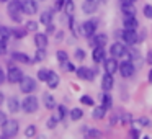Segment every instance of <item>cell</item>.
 I'll list each match as a JSON object with an SVG mask.
<instances>
[{"instance_id": "cell-1", "label": "cell", "mask_w": 152, "mask_h": 139, "mask_svg": "<svg viewBox=\"0 0 152 139\" xmlns=\"http://www.w3.org/2000/svg\"><path fill=\"white\" fill-rule=\"evenodd\" d=\"M7 10H8L10 18L15 21V23H20V21L23 20V18H21V15H23V8H21V2H20V0H12L10 4H8Z\"/></svg>"}, {"instance_id": "cell-2", "label": "cell", "mask_w": 152, "mask_h": 139, "mask_svg": "<svg viewBox=\"0 0 152 139\" xmlns=\"http://www.w3.org/2000/svg\"><path fill=\"white\" fill-rule=\"evenodd\" d=\"M38 106H39L38 98L34 95H30V93H28V97L23 100V103H21V108H23L26 113H34L38 110Z\"/></svg>"}, {"instance_id": "cell-3", "label": "cell", "mask_w": 152, "mask_h": 139, "mask_svg": "<svg viewBox=\"0 0 152 139\" xmlns=\"http://www.w3.org/2000/svg\"><path fill=\"white\" fill-rule=\"evenodd\" d=\"M134 70H136V67H134V64H132V61H129V59L124 61V62H121L118 67V72L121 74L123 79H129V77L134 74Z\"/></svg>"}, {"instance_id": "cell-4", "label": "cell", "mask_w": 152, "mask_h": 139, "mask_svg": "<svg viewBox=\"0 0 152 139\" xmlns=\"http://www.w3.org/2000/svg\"><path fill=\"white\" fill-rule=\"evenodd\" d=\"M2 129H4L5 138H13L18 132V121H15V119H7L5 124L2 126Z\"/></svg>"}, {"instance_id": "cell-5", "label": "cell", "mask_w": 152, "mask_h": 139, "mask_svg": "<svg viewBox=\"0 0 152 139\" xmlns=\"http://www.w3.org/2000/svg\"><path fill=\"white\" fill-rule=\"evenodd\" d=\"M95 30H96V21H93V20H88L80 25V34L85 38H92L95 34Z\"/></svg>"}, {"instance_id": "cell-6", "label": "cell", "mask_w": 152, "mask_h": 139, "mask_svg": "<svg viewBox=\"0 0 152 139\" xmlns=\"http://www.w3.org/2000/svg\"><path fill=\"white\" fill-rule=\"evenodd\" d=\"M18 83H20V90L23 93H31V92L36 90V82H34V79H31V77H23Z\"/></svg>"}, {"instance_id": "cell-7", "label": "cell", "mask_w": 152, "mask_h": 139, "mask_svg": "<svg viewBox=\"0 0 152 139\" xmlns=\"http://www.w3.org/2000/svg\"><path fill=\"white\" fill-rule=\"evenodd\" d=\"M121 38H123V43H126L128 46H134L139 41V36L136 33V30H124L121 33Z\"/></svg>"}, {"instance_id": "cell-8", "label": "cell", "mask_w": 152, "mask_h": 139, "mask_svg": "<svg viewBox=\"0 0 152 139\" xmlns=\"http://www.w3.org/2000/svg\"><path fill=\"white\" fill-rule=\"evenodd\" d=\"M110 53H111L113 57H124L126 53H128V48H126L124 43H113L111 48H110Z\"/></svg>"}, {"instance_id": "cell-9", "label": "cell", "mask_w": 152, "mask_h": 139, "mask_svg": "<svg viewBox=\"0 0 152 139\" xmlns=\"http://www.w3.org/2000/svg\"><path fill=\"white\" fill-rule=\"evenodd\" d=\"M21 8H23V13H26V15L38 13V4H36V0H23V2H21Z\"/></svg>"}, {"instance_id": "cell-10", "label": "cell", "mask_w": 152, "mask_h": 139, "mask_svg": "<svg viewBox=\"0 0 152 139\" xmlns=\"http://www.w3.org/2000/svg\"><path fill=\"white\" fill-rule=\"evenodd\" d=\"M21 79H23V72H21V69H18V67H10V69H8V74H7L8 82L15 83V82H20Z\"/></svg>"}, {"instance_id": "cell-11", "label": "cell", "mask_w": 152, "mask_h": 139, "mask_svg": "<svg viewBox=\"0 0 152 139\" xmlns=\"http://www.w3.org/2000/svg\"><path fill=\"white\" fill-rule=\"evenodd\" d=\"M75 72H77V75L80 77V79H83V80H93V77H95V70L93 69H90V67H79V69H75Z\"/></svg>"}, {"instance_id": "cell-12", "label": "cell", "mask_w": 152, "mask_h": 139, "mask_svg": "<svg viewBox=\"0 0 152 139\" xmlns=\"http://www.w3.org/2000/svg\"><path fill=\"white\" fill-rule=\"evenodd\" d=\"M103 64H105V72H108V74H115V72H118V67H119V64H118V61H116V57H110V59H105L103 61Z\"/></svg>"}, {"instance_id": "cell-13", "label": "cell", "mask_w": 152, "mask_h": 139, "mask_svg": "<svg viewBox=\"0 0 152 139\" xmlns=\"http://www.w3.org/2000/svg\"><path fill=\"white\" fill-rule=\"evenodd\" d=\"M113 85H115V79H113V74L105 72V75L102 77V89L105 90V92H110V90L113 89Z\"/></svg>"}, {"instance_id": "cell-14", "label": "cell", "mask_w": 152, "mask_h": 139, "mask_svg": "<svg viewBox=\"0 0 152 139\" xmlns=\"http://www.w3.org/2000/svg\"><path fill=\"white\" fill-rule=\"evenodd\" d=\"M121 12L128 17H136V7L132 5V2L128 0H121Z\"/></svg>"}, {"instance_id": "cell-15", "label": "cell", "mask_w": 152, "mask_h": 139, "mask_svg": "<svg viewBox=\"0 0 152 139\" xmlns=\"http://www.w3.org/2000/svg\"><path fill=\"white\" fill-rule=\"evenodd\" d=\"M108 43V36H106L105 33H100V34H93L92 36V46L96 48V46H105V44Z\"/></svg>"}, {"instance_id": "cell-16", "label": "cell", "mask_w": 152, "mask_h": 139, "mask_svg": "<svg viewBox=\"0 0 152 139\" xmlns=\"http://www.w3.org/2000/svg\"><path fill=\"white\" fill-rule=\"evenodd\" d=\"M92 59L93 62H103L105 61V49H103V46H96L93 48V54H92Z\"/></svg>"}, {"instance_id": "cell-17", "label": "cell", "mask_w": 152, "mask_h": 139, "mask_svg": "<svg viewBox=\"0 0 152 139\" xmlns=\"http://www.w3.org/2000/svg\"><path fill=\"white\" fill-rule=\"evenodd\" d=\"M123 23H124V28L126 30H136V28L139 26V21L136 17H128V15H124V18H123Z\"/></svg>"}, {"instance_id": "cell-18", "label": "cell", "mask_w": 152, "mask_h": 139, "mask_svg": "<svg viewBox=\"0 0 152 139\" xmlns=\"http://www.w3.org/2000/svg\"><path fill=\"white\" fill-rule=\"evenodd\" d=\"M46 83H48L49 89H56V87L59 85V75H57L56 72H53V70H49V75H48Z\"/></svg>"}, {"instance_id": "cell-19", "label": "cell", "mask_w": 152, "mask_h": 139, "mask_svg": "<svg viewBox=\"0 0 152 139\" xmlns=\"http://www.w3.org/2000/svg\"><path fill=\"white\" fill-rule=\"evenodd\" d=\"M34 43L38 48H46L48 46V34L46 33H36L34 34Z\"/></svg>"}, {"instance_id": "cell-20", "label": "cell", "mask_w": 152, "mask_h": 139, "mask_svg": "<svg viewBox=\"0 0 152 139\" xmlns=\"http://www.w3.org/2000/svg\"><path fill=\"white\" fill-rule=\"evenodd\" d=\"M12 59L17 61V62H21V64H30L31 62L30 56L25 54V53H13V54H12Z\"/></svg>"}, {"instance_id": "cell-21", "label": "cell", "mask_w": 152, "mask_h": 139, "mask_svg": "<svg viewBox=\"0 0 152 139\" xmlns=\"http://www.w3.org/2000/svg\"><path fill=\"white\" fill-rule=\"evenodd\" d=\"M43 103H44V106H46L48 110L56 108V100H54V97L49 95V93H44L43 95Z\"/></svg>"}, {"instance_id": "cell-22", "label": "cell", "mask_w": 152, "mask_h": 139, "mask_svg": "<svg viewBox=\"0 0 152 139\" xmlns=\"http://www.w3.org/2000/svg\"><path fill=\"white\" fill-rule=\"evenodd\" d=\"M105 115H106V108L103 105H100V106H96V108H93V111H92V116L95 119H102V118H105Z\"/></svg>"}, {"instance_id": "cell-23", "label": "cell", "mask_w": 152, "mask_h": 139, "mask_svg": "<svg viewBox=\"0 0 152 139\" xmlns=\"http://www.w3.org/2000/svg\"><path fill=\"white\" fill-rule=\"evenodd\" d=\"M10 36H12L10 28H7V26H0V43H7V41L10 40Z\"/></svg>"}, {"instance_id": "cell-24", "label": "cell", "mask_w": 152, "mask_h": 139, "mask_svg": "<svg viewBox=\"0 0 152 139\" xmlns=\"http://www.w3.org/2000/svg\"><path fill=\"white\" fill-rule=\"evenodd\" d=\"M20 102H18L17 97H12V98H8V110H10L12 113H17L18 110H20Z\"/></svg>"}, {"instance_id": "cell-25", "label": "cell", "mask_w": 152, "mask_h": 139, "mask_svg": "<svg viewBox=\"0 0 152 139\" xmlns=\"http://www.w3.org/2000/svg\"><path fill=\"white\" fill-rule=\"evenodd\" d=\"M39 21L43 25H49L51 21H53V12L51 10H46V12H43V13H41V17H39Z\"/></svg>"}, {"instance_id": "cell-26", "label": "cell", "mask_w": 152, "mask_h": 139, "mask_svg": "<svg viewBox=\"0 0 152 139\" xmlns=\"http://www.w3.org/2000/svg\"><path fill=\"white\" fill-rule=\"evenodd\" d=\"M82 10L83 12H85V13H95V12H96V4H95V2H88V0H87V2H85V4H83L82 5Z\"/></svg>"}, {"instance_id": "cell-27", "label": "cell", "mask_w": 152, "mask_h": 139, "mask_svg": "<svg viewBox=\"0 0 152 139\" xmlns=\"http://www.w3.org/2000/svg\"><path fill=\"white\" fill-rule=\"evenodd\" d=\"M102 105L105 106L106 110H110V108L113 106V98H111V95H110L108 92L103 93V97H102Z\"/></svg>"}, {"instance_id": "cell-28", "label": "cell", "mask_w": 152, "mask_h": 139, "mask_svg": "<svg viewBox=\"0 0 152 139\" xmlns=\"http://www.w3.org/2000/svg\"><path fill=\"white\" fill-rule=\"evenodd\" d=\"M64 10L69 17L74 15V10H75V5H74V0H66V4H64Z\"/></svg>"}, {"instance_id": "cell-29", "label": "cell", "mask_w": 152, "mask_h": 139, "mask_svg": "<svg viewBox=\"0 0 152 139\" xmlns=\"http://www.w3.org/2000/svg\"><path fill=\"white\" fill-rule=\"evenodd\" d=\"M87 132H88V134L85 136L87 139H100L103 136L100 129H87Z\"/></svg>"}, {"instance_id": "cell-30", "label": "cell", "mask_w": 152, "mask_h": 139, "mask_svg": "<svg viewBox=\"0 0 152 139\" xmlns=\"http://www.w3.org/2000/svg\"><path fill=\"white\" fill-rule=\"evenodd\" d=\"M82 116H83V111L80 108H72V111H70V119L72 121H79Z\"/></svg>"}, {"instance_id": "cell-31", "label": "cell", "mask_w": 152, "mask_h": 139, "mask_svg": "<svg viewBox=\"0 0 152 139\" xmlns=\"http://www.w3.org/2000/svg\"><path fill=\"white\" fill-rule=\"evenodd\" d=\"M48 75H49V70H48V69H39V70H38V79H39L41 82H46Z\"/></svg>"}, {"instance_id": "cell-32", "label": "cell", "mask_w": 152, "mask_h": 139, "mask_svg": "<svg viewBox=\"0 0 152 139\" xmlns=\"http://www.w3.org/2000/svg\"><path fill=\"white\" fill-rule=\"evenodd\" d=\"M25 134H26V138H34V136H36V126L30 124L25 129Z\"/></svg>"}, {"instance_id": "cell-33", "label": "cell", "mask_w": 152, "mask_h": 139, "mask_svg": "<svg viewBox=\"0 0 152 139\" xmlns=\"http://www.w3.org/2000/svg\"><path fill=\"white\" fill-rule=\"evenodd\" d=\"M26 33H28V30H26V28H25V30H21V28H15V30L12 31V34H13L15 38H23Z\"/></svg>"}, {"instance_id": "cell-34", "label": "cell", "mask_w": 152, "mask_h": 139, "mask_svg": "<svg viewBox=\"0 0 152 139\" xmlns=\"http://www.w3.org/2000/svg\"><path fill=\"white\" fill-rule=\"evenodd\" d=\"M57 119H59V118H57V116H51V118L48 119L46 126H48V128H49V129H54V128H56V126H57Z\"/></svg>"}, {"instance_id": "cell-35", "label": "cell", "mask_w": 152, "mask_h": 139, "mask_svg": "<svg viewBox=\"0 0 152 139\" xmlns=\"http://www.w3.org/2000/svg\"><path fill=\"white\" fill-rule=\"evenodd\" d=\"M57 61H59L61 64H64L66 61H69V57H67V53H66V51H57Z\"/></svg>"}, {"instance_id": "cell-36", "label": "cell", "mask_w": 152, "mask_h": 139, "mask_svg": "<svg viewBox=\"0 0 152 139\" xmlns=\"http://www.w3.org/2000/svg\"><path fill=\"white\" fill-rule=\"evenodd\" d=\"M44 57H46V51H44V48H38V51H36V57H34V61H43Z\"/></svg>"}, {"instance_id": "cell-37", "label": "cell", "mask_w": 152, "mask_h": 139, "mask_svg": "<svg viewBox=\"0 0 152 139\" xmlns=\"http://www.w3.org/2000/svg\"><path fill=\"white\" fill-rule=\"evenodd\" d=\"M142 12H144V17L147 18V20H152V5H145Z\"/></svg>"}, {"instance_id": "cell-38", "label": "cell", "mask_w": 152, "mask_h": 139, "mask_svg": "<svg viewBox=\"0 0 152 139\" xmlns=\"http://www.w3.org/2000/svg\"><path fill=\"white\" fill-rule=\"evenodd\" d=\"M62 67H64V69L67 70V72H75V69H77V67L74 66L72 62H69V61H66V62L62 64Z\"/></svg>"}, {"instance_id": "cell-39", "label": "cell", "mask_w": 152, "mask_h": 139, "mask_svg": "<svg viewBox=\"0 0 152 139\" xmlns=\"http://www.w3.org/2000/svg\"><path fill=\"white\" fill-rule=\"evenodd\" d=\"M57 113H59V116H57V118H59V119H64V118H66V113H67L66 106H64V105L57 106Z\"/></svg>"}, {"instance_id": "cell-40", "label": "cell", "mask_w": 152, "mask_h": 139, "mask_svg": "<svg viewBox=\"0 0 152 139\" xmlns=\"http://www.w3.org/2000/svg\"><path fill=\"white\" fill-rule=\"evenodd\" d=\"M137 123H139V126H144V128H149V126H151V121H149V118H145V116L139 118Z\"/></svg>"}, {"instance_id": "cell-41", "label": "cell", "mask_w": 152, "mask_h": 139, "mask_svg": "<svg viewBox=\"0 0 152 139\" xmlns=\"http://www.w3.org/2000/svg\"><path fill=\"white\" fill-rule=\"evenodd\" d=\"M80 102H82L83 105H88V106H93V98H90L88 95H83L82 98H80Z\"/></svg>"}, {"instance_id": "cell-42", "label": "cell", "mask_w": 152, "mask_h": 139, "mask_svg": "<svg viewBox=\"0 0 152 139\" xmlns=\"http://www.w3.org/2000/svg\"><path fill=\"white\" fill-rule=\"evenodd\" d=\"M26 30H28V31L38 30V23H36V21H28V23H26Z\"/></svg>"}, {"instance_id": "cell-43", "label": "cell", "mask_w": 152, "mask_h": 139, "mask_svg": "<svg viewBox=\"0 0 152 139\" xmlns=\"http://www.w3.org/2000/svg\"><path fill=\"white\" fill-rule=\"evenodd\" d=\"M75 59H79V61L85 59V51H83V49H77L75 51Z\"/></svg>"}, {"instance_id": "cell-44", "label": "cell", "mask_w": 152, "mask_h": 139, "mask_svg": "<svg viewBox=\"0 0 152 139\" xmlns=\"http://www.w3.org/2000/svg\"><path fill=\"white\" fill-rule=\"evenodd\" d=\"M128 139H139V131L137 129H131L128 134Z\"/></svg>"}, {"instance_id": "cell-45", "label": "cell", "mask_w": 152, "mask_h": 139, "mask_svg": "<svg viewBox=\"0 0 152 139\" xmlns=\"http://www.w3.org/2000/svg\"><path fill=\"white\" fill-rule=\"evenodd\" d=\"M64 4H66V0H56V10H62Z\"/></svg>"}, {"instance_id": "cell-46", "label": "cell", "mask_w": 152, "mask_h": 139, "mask_svg": "<svg viewBox=\"0 0 152 139\" xmlns=\"http://www.w3.org/2000/svg\"><path fill=\"white\" fill-rule=\"evenodd\" d=\"M5 121H7V115L4 111H0V126H4Z\"/></svg>"}, {"instance_id": "cell-47", "label": "cell", "mask_w": 152, "mask_h": 139, "mask_svg": "<svg viewBox=\"0 0 152 139\" xmlns=\"http://www.w3.org/2000/svg\"><path fill=\"white\" fill-rule=\"evenodd\" d=\"M7 51V43H0V54H5Z\"/></svg>"}, {"instance_id": "cell-48", "label": "cell", "mask_w": 152, "mask_h": 139, "mask_svg": "<svg viewBox=\"0 0 152 139\" xmlns=\"http://www.w3.org/2000/svg\"><path fill=\"white\" fill-rule=\"evenodd\" d=\"M54 31H56V28H54V26H53V25H51V23H49V25H48V31H46V33H48V34H53V33H54Z\"/></svg>"}, {"instance_id": "cell-49", "label": "cell", "mask_w": 152, "mask_h": 139, "mask_svg": "<svg viewBox=\"0 0 152 139\" xmlns=\"http://www.w3.org/2000/svg\"><path fill=\"white\" fill-rule=\"evenodd\" d=\"M145 61H147V64H151V66H152V51H149V53H147V57H145Z\"/></svg>"}, {"instance_id": "cell-50", "label": "cell", "mask_w": 152, "mask_h": 139, "mask_svg": "<svg viewBox=\"0 0 152 139\" xmlns=\"http://www.w3.org/2000/svg\"><path fill=\"white\" fill-rule=\"evenodd\" d=\"M5 79H7V75L4 74V70L0 69V83H4V82H5Z\"/></svg>"}, {"instance_id": "cell-51", "label": "cell", "mask_w": 152, "mask_h": 139, "mask_svg": "<svg viewBox=\"0 0 152 139\" xmlns=\"http://www.w3.org/2000/svg\"><path fill=\"white\" fill-rule=\"evenodd\" d=\"M126 123H131V116H129V115L123 116V124H126Z\"/></svg>"}, {"instance_id": "cell-52", "label": "cell", "mask_w": 152, "mask_h": 139, "mask_svg": "<svg viewBox=\"0 0 152 139\" xmlns=\"http://www.w3.org/2000/svg\"><path fill=\"white\" fill-rule=\"evenodd\" d=\"M116 121H118V116H111V118H110V123H111V124H116Z\"/></svg>"}, {"instance_id": "cell-53", "label": "cell", "mask_w": 152, "mask_h": 139, "mask_svg": "<svg viewBox=\"0 0 152 139\" xmlns=\"http://www.w3.org/2000/svg\"><path fill=\"white\" fill-rule=\"evenodd\" d=\"M147 79H149V82H151V83H152V69H151V70H149V77H147Z\"/></svg>"}, {"instance_id": "cell-54", "label": "cell", "mask_w": 152, "mask_h": 139, "mask_svg": "<svg viewBox=\"0 0 152 139\" xmlns=\"http://www.w3.org/2000/svg\"><path fill=\"white\" fill-rule=\"evenodd\" d=\"M2 102H4V93L0 92V105H2Z\"/></svg>"}, {"instance_id": "cell-55", "label": "cell", "mask_w": 152, "mask_h": 139, "mask_svg": "<svg viewBox=\"0 0 152 139\" xmlns=\"http://www.w3.org/2000/svg\"><path fill=\"white\" fill-rule=\"evenodd\" d=\"M0 139H8V138H5V136H0Z\"/></svg>"}, {"instance_id": "cell-56", "label": "cell", "mask_w": 152, "mask_h": 139, "mask_svg": "<svg viewBox=\"0 0 152 139\" xmlns=\"http://www.w3.org/2000/svg\"><path fill=\"white\" fill-rule=\"evenodd\" d=\"M4 2H7V0H0V4H4Z\"/></svg>"}, {"instance_id": "cell-57", "label": "cell", "mask_w": 152, "mask_h": 139, "mask_svg": "<svg viewBox=\"0 0 152 139\" xmlns=\"http://www.w3.org/2000/svg\"><path fill=\"white\" fill-rule=\"evenodd\" d=\"M128 2H132V4H134V2H136V0H128Z\"/></svg>"}, {"instance_id": "cell-58", "label": "cell", "mask_w": 152, "mask_h": 139, "mask_svg": "<svg viewBox=\"0 0 152 139\" xmlns=\"http://www.w3.org/2000/svg\"><path fill=\"white\" fill-rule=\"evenodd\" d=\"M88 2H96V0H88Z\"/></svg>"}, {"instance_id": "cell-59", "label": "cell", "mask_w": 152, "mask_h": 139, "mask_svg": "<svg viewBox=\"0 0 152 139\" xmlns=\"http://www.w3.org/2000/svg\"><path fill=\"white\" fill-rule=\"evenodd\" d=\"M144 139H149V138H144Z\"/></svg>"}]
</instances>
